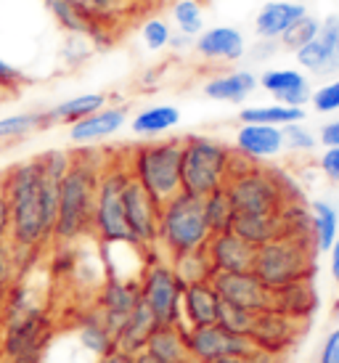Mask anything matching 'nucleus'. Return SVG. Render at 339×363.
<instances>
[{
  "label": "nucleus",
  "instance_id": "nucleus-1",
  "mask_svg": "<svg viewBox=\"0 0 339 363\" xmlns=\"http://www.w3.org/2000/svg\"><path fill=\"white\" fill-rule=\"evenodd\" d=\"M0 183L9 199L11 231L9 247L13 250L19 273L30 268L27 257H35L43 247L50 242V225L45 220L40 196V170L35 157L11 164L9 170L0 172Z\"/></svg>",
  "mask_w": 339,
  "mask_h": 363
},
{
  "label": "nucleus",
  "instance_id": "nucleus-2",
  "mask_svg": "<svg viewBox=\"0 0 339 363\" xmlns=\"http://www.w3.org/2000/svg\"><path fill=\"white\" fill-rule=\"evenodd\" d=\"M106 160L109 157L96 149L72 152V164L59 186V210H56L50 239H56L59 244H72L90 233L96 189H99V178Z\"/></svg>",
  "mask_w": 339,
  "mask_h": 363
},
{
  "label": "nucleus",
  "instance_id": "nucleus-3",
  "mask_svg": "<svg viewBox=\"0 0 339 363\" xmlns=\"http://www.w3.org/2000/svg\"><path fill=\"white\" fill-rule=\"evenodd\" d=\"M236 215H281L287 202H299L302 196L294 183L279 170L260 167L233 152L230 175L226 181Z\"/></svg>",
  "mask_w": 339,
  "mask_h": 363
},
{
  "label": "nucleus",
  "instance_id": "nucleus-4",
  "mask_svg": "<svg viewBox=\"0 0 339 363\" xmlns=\"http://www.w3.org/2000/svg\"><path fill=\"white\" fill-rule=\"evenodd\" d=\"M210 236L212 233L201 210V196L180 191L172 199L162 202L160 223H157V247L162 250L165 260L183 252L204 250Z\"/></svg>",
  "mask_w": 339,
  "mask_h": 363
},
{
  "label": "nucleus",
  "instance_id": "nucleus-5",
  "mask_svg": "<svg viewBox=\"0 0 339 363\" xmlns=\"http://www.w3.org/2000/svg\"><path fill=\"white\" fill-rule=\"evenodd\" d=\"M180 191L207 196L223 189L230 175L233 149L212 135H186L180 138Z\"/></svg>",
  "mask_w": 339,
  "mask_h": 363
},
{
  "label": "nucleus",
  "instance_id": "nucleus-6",
  "mask_svg": "<svg viewBox=\"0 0 339 363\" xmlns=\"http://www.w3.org/2000/svg\"><path fill=\"white\" fill-rule=\"evenodd\" d=\"M316 257L318 252L305 239L276 236L273 242L257 247L252 273L268 286L270 292L284 289L289 284L308 281L316 276Z\"/></svg>",
  "mask_w": 339,
  "mask_h": 363
},
{
  "label": "nucleus",
  "instance_id": "nucleus-7",
  "mask_svg": "<svg viewBox=\"0 0 339 363\" xmlns=\"http://www.w3.org/2000/svg\"><path fill=\"white\" fill-rule=\"evenodd\" d=\"M180 138L151 141L135 146L128 162V172L135 183H140L157 202H167L180 194Z\"/></svg>",
  "mask_w": 339,
  "mask_h": 363
},
{
  "label": "nucleus",
  "instance_id": "nucleus-8",
  "mask_svg": "<svg viewBox=\"0 0 339 363\" xmlns=\"http://www.w3.org/2000/svg\"><path fill=\"white\" fill-rule=\"evenodd\" d=\"M128 181V162L109 157L99 178L96 204H93V228H90V233L101 244H130L125 212H122V191Z\"/></svg>",
  "mask_w": 339,
  "mask_h": 363
},
{
  "label": "nucleus",
  "instance_id": "nucleus-9",
  "mask_svg": "<svg viewBox=\"0 0 339 363\" xmlns=\"http://www.w3.org/2000/svg\"><path fill=\"white\" fill-rule=\"evenodd\" d=\"M50 337L53 321L45 308L0 321V363H43Z\"/></svg>",
  "mask_w": 339,
  "mask_h": 363
},
{
  "label": "nucleus",
  "instance_id": "nucleus-10",
  "mask_svg": "<svg viewBox=\"0 0 339 363\" xmlns=\"http://www.w3.org/2000/svg\"><path fill=\"white\" fill-rule=\"evenodd\" d=\"M138 297L157 323H180L183 284L165 257H154L143 265L138 276Z\"/></svg>",
  "mask_w": 339,
  "mask_h": 363
},
{
  "label": "nucleus",
  "instance_id": "nucleus-11",
  "mask_svg": "<svg viewBox=\"0 0 339 363\" xmlns=\"http://www.w3.org/2000/svg\"><path fill=\"white\" fill-rule=\"evenodd\" d=\"M162 204L151 196L140 183L130 178L122 191V212H125V225L130 233V244L138 250H154L157 247V223H160Z\"/></svg>",
  "mask_w": 339,
  "mask_h": 363
},
{
  "label": "nucleus",
  "instance_id": "nucleus-12",
  "mask_svg": "<svg viewBox=\"0 0 339 363\" xmlns=\"http://www.w3.org/2000/svg\"><path fill=\"white\" fill-rule=\"evenodd\" d=\"M186 334V350H189V361L196 363H215L228 355H252L255 345L250 337H236V334L226 332L220 323L210 326H191L183 329Z\"/></svg>",
  "mask_w": 339,
  "mask_h": 363
},
{
  "label": "nucleus",
  "instance_id": "nucleus-13",
  "mask_svg": "<svg viewBox=\"0 0 339 363\" xmlns=\"http://www.w3.org/2000/svg\"><path fill=\"white\" fill-rule=\"evenodd\" d=\"M212 286H215V292H218L223 303L236 305V308H244V311L252 313L268 311L270 303H273V292L252 271L215 273Z\"/></svg>",
  "mask_w": 339,
  "mask_h": 363
},
{
  "label": "nucleus",
  "instance_id": "nucleus-14",
  "mask_svg": "<svg viewBox=\"0 0 339 363\" xmlns=\"http://www.w3.org/2000/svg\"><path fill=\"white\" fill-rule=\"evenodd\" d=\"M299 337V323L289 315L279 313L276 308H268V311H260L255 315V326L250 332V340L255 345L257 353H268V355H281L289 350L291 345L297 342Z\"/></svg>",
  "mask_w": 339,
  "mask_h": 363
},
{
  "label": "nucleus",
  "instance_id": "nucleus-15",
  "mask_svg": "<svg viewBox=\"0 0 339 363\" xmlns=\"http://www.w3.org/2000/svg\"><path fill=\"white\" fill-rule=\"evenodd\" d=\"M138 281L120 279V276H109L104 281L99 297H96V313L111 332V337L122 329V323L128 321V315L138 305Z\"/></svg>",
  "mask_w": 339,
  "mask_h": 363
},
{
  "label": "nucleus",
  "instance_id": "nucleus-16",
  "mask_svg": "<svg viewBox=\"0 0 339 363\" xmlns=\"http://www.w3.org/2000/svg\"><path fill=\"white\" fill-rule=\"evenodd\" d=\"M337 40H339V16H326L321 21L318 35L302 45L297 53V64L299 69L310 72V74H331V72L339 69V51H337Z\"/></svg>",
  "mask_w": 339,
  "mask_h": 363
},
{
  "label": "nucleus",
  "instance_id": "nucleus-17",
  "mask_svg": "<svg viewBox=\"0 0 339 363\" xmlns=\"http://www.w3.org/2000/svg\"><path fill=\"white\" fill-rule=\"evenodd\" d=\"M204 252H207V260L215 273H244L252 271L257 247L244 242L233 231H223L212 233L210 242L204 244Z\"/></svg>",
  "mask_w": 339,
  "mask_h": 363
},
{
  "label": "nucleus",
  "instance_id": "nucleus-18",
  "mask_svg": "<svg viewBox=\"0 0 339 363\" xmlns=\"http://www.w3.org/2000/svg\"><path fill=\"white\" fill-rule=\"evenodd\" d=\"M233 152L250 162H265L273 160L284 152V133L276 125H252V122H241L236 130V146Z\"/></svg>",
  "mask_w": 339,
  "mask_h": 363
},
{
  "label": "nucleus",
  "instance_id": "nucleus-19",
  "mask_svg": "<svg viewBox=\"0 0 339 363\" xmlns=\"http://www.w3.org/2000/svg\"><path fill=\"white\" fill-rule=\"evenodd\" d=\"M257 88L273 96V101L287 104V106H297L305 109L310 104V80L302 69H268L257 77Z\"/></svg>",
  "mask_w": 339,
  "mask_h": 363
},
{
  "label": "nucleus",
  "instance_id": "nucleus-20",
  "mask_svg": "<svg viewBox=\"0 0 339 363\" xmlns=\"http://www.w3.org/2000/svg\"><path fill=\"white\" fill-rule=\"evenodd\" d=\"M220 305H223V300L218 297L212 281L183 286V297H180V326L191 329V326L218 323Z\"/></svg>",
  "mask_w": 339,
  "mask_h": 363
},
{
  "label": "nucleus",
  "instance_id": "nucleus-21",
  "mask_svg": "<svg viewBox=\"0 0 339 363\" xmlns=\"http://www.w3.org/2000/svg\"><path fill=\"white\" fill-rule=\"evenodd\" d=\"M128 125V109L125 106H104L93 111L88 117L70 125V141L77 146H90L111 138L114 133H120Z\"/></svg>",
  "mask_w": 339,
  "mask_h": 363
},
{
  "label": "nucleus",
  "instance_id": "nucleus-22",
  "mask_svg": "<svg viewBox=\"0 0 339 363\" xmlns=\"http://www.w3.org/2000/svg\"><path fill=\"white\" fill-rule=\"evenodd\" d=\"M194 51L204 61H241L247 53V40L236 27H212L194 38Z\"/></svg>",
  "mask_w": 339,
  "mask_h": 363
},
{
  "label": "nucleus",
  "instance_id": "nucleus-23",
  "mask_svg": "<svg viewBox=\"0 0 339 363\" xmlns=\"http://www.w3.org/2000/svg\"><path fill=\"white\" fill-rule=\"evenodd\" d=\"M308 11L302 3H291V0H270L255 16V32L262 40H281V35L289 30L291 24L305 16Z\"/></svg>",
  "mask_w": 339,
  "mask_h": 363
},
{
  "label": "nucleus",
  "instance_id": "nucleus-24",
  "mask_svg": "<svg viewBox=\"0 0 339 363\" xmlns=\"http://www.w3.org/2000/svg\"><path fill=\"white\" fill-rule=\"evenodd\" d=\"M204 96L212 99V101H223V104H244L252 93L257 91V77L247 69H233V72H223V74H215L204 82Z\"/></svg>",
  "mask_w": 339,
  "mask_h": 363
},
{
  "label": "nucleus",
  "instance_id": "nucleus-25",
  "mask_svg": "<svg viewBox=\"0 0 339 363\" xmlns=\"http://www.w3.org/2000/svg\"><path fill=\"white\" fill-rule=\"evenodd\" d=\"M270 308H276L279 313L294 318L297 323L308 321L310 315L316 313V308H318V294H316L313 279L289 284V286H284V289H276Z\"/></svg>",
  "mask_w": 339,
  "mask_h": 363
},
{
  "label": "nucleus",
  "instance_id": "nucleus-26",
  "mask_svg": "<svg viewBox=\"0 0 339 363\" xmlns=\"http://www.w3.org/2000/svg\"><path fill=\"white\" fill-rule=\"evenodd\" d=\"M143 350L162 363H189L186 334H183L180 323H157Z\"/></svg>",
  "mask_w": 339,
  "mask_h": 363
},
{
  "label": "nucleus",
  "instance_id": "nucleus-27",
  "mask_svg": "<svg viewBox=\"0 0 339 363\" xmlns=\"http://www.w3.org/2000/svg\"><path fill=\"white\" fill-rule=\"evenodd\" d=\"M154 315L146 305L140 303L133 308V313L128 315V321L122 323V329L114 334V347L117 350H125V353H140L143 347H146V340H149V334L154 332Z\"/></svg>",
  "mask_w": 339,
  "mask_h": 363
},
{
  "label": "nucleus",
  "instance_id": "nucleus-28",
  "mask_svg": "<svg viewBox=\"0 0 339 363\" xmlns=\"http://www.w3.org/2000/svg\"><path fill=\"white\" fill-rule=\"evenodd\" d=\"M310 210V244L316 252H329L331 244L339 236V212L326 199H318L308 207Z\"/></svg>",
  "mask_w": 339,
  "mask_h": 363
},
{
  "label": "nucleus",
  "instance_id": "nucleus-29",
  "mask_svg": "<svg viewBox=\"0 0 339 363\" xmlns=\"http://www.w3.org/2000/svg\"><path fill=\"white\" fill-rule=\"evenodd\" d=\"M180 125V109L172 104H154L140 109L133 120H130V130L140 135V138H154L162 133H170L172 128Z\"/></svg>",
  "mask_w": 339,
  "mask_h": 363
},
{
  "label": "nucleus",
  "instance_id": "nucleus-30",
  "mask_svg": "<svg viewBox=\"0 0 339 363\" xmlns=\"http://www.w3.org/2000/svg\"><path fill=\"white\" fill-rule=\"evenodd\" d=\"M230 231L241 236L244 242H250L252 247H262L281 236V220L279 215H236Z\"/></svg>",
  "mask_w": 339,
  "mask_h": 363
},
{
  "label": "nucleus",
  "instance_id": "nucleus-31",
  "mask_svg": "<svg viewBox=\"0 0 339 363\" xmlns=\"http://www.w3.org/2000/svg\"><path fill=\"white\" fill-rule=\"evenodd\" d=\"M104 106H106V96L104 93H82V96H74V99L56 104L53 109L45 111V117H48V125H59V122L74 125L77 120L104 109Z\"/></svg>",
  "mask_w": 339,
  "mask_h": 363
},
{
  "label": "nucleus",
  "instance_id": "nucleus-32",
  "mask_svg": "<svg viewBox=\"0 0 339 363\" xmlns=\"http://www.w3.org/2000/svg\"><path fill=\"white\" fill-rule=\"evenodd\" d=\"M239 120L252 122V125H276V128H284V125L305 120V109L273 101V104H262V106H247V109H241Z\"/></svg>",
  "mask_w": 339,
  "mask_h": 363
},
{
  "label": "nucleus",
  "instance_id": "nucleus-33",
  "mask_svg": "<svg viewBox=\"0 0 339 363\" xmlns=\"http://www.w3.org/2000/svg\"><path fill=\"white\" fill-rule=\"evenodd\" d=\"M201 210H204V220H207L210 233L230 231L233 218H236V210H233V202H230L226 186H223V189H215V191L207 194V196H201Z\"/></svg>",
  "mask_w": 339,
  "mask_h": 363
},
{
  "label": "nucleus",
  "instance_id": "nucleus-34",
  "mask_svg": "<svg viewBox=\"0 0 339 363\" xmlns=\"http://www.w3.org/2000/svg\"><path fill=\"white\" fill-rule=\"evenodd\" d=\"M167 262L172 265V271H175V276L180 279L183 286L212 281V276H215V271H212V265H210V260H207V252H204V250L175 255V257H170Z\"/></svg>",
  "mask_w": 339,
  "mask_h": 363
},
{
  "label": "nucleus",
  "instance_id": "nucleus-35",
  "mask_svg": "<svg viewBox=\"0 0 339 363\" xmlns=\"http://www.w3.org/2000/svg\"><path fill=\"white\" fill-rule=\"evenodd\" d=\"M77 342H80L85 353L96 355V361H99L101 355H106L114 347V337L104 326L99 313H90L88 318H82V323L77 326Z\"/></svg>",
  "mask_w": 339,
  "mask_h": 363
},
{
  "label": "nucleus",
  "instance_id": "nucleus-36",
  "mask_svg": "<svg viewBox=\"0 0 339 363\" xmlns=\"http://www.w3.org/2000/svg\"><path fill=\"white\" fill-rule=\"evenodd\" d=\"M50 128L45 111H21V114H11L0 120V143L21 141L32 133Z\"/></svg>",
  "mask_w": 339,
  "mask_h": 363
},
{
  "label": "nucleus",
  "instance_id": "nucleus-37",
  "mask_svg": "<svg viewBox=\"0 0 339 363\" xmlns=\"http://www.w3.org/2000/svg\"><path fill=\"white\" fill-rule=\"evenodd\" d=\"M170 16H172L178 35H186L194 40L204 32V6H201V0H172Z\"/></svg>",
  "mask_w": 339,
  "mask_h": 363
},
{
  "label": "nucleus",
  "instance_id": "nucleus-38",
  "mask_svg": "<svg viewBox=\"0 0 339 363\" xmlns=\"http://www.w3.org/2000/svg\"><path fill=\"white\" fill-rule=\"evenodd\" d=\"M48 11L53 13V19L59 21L64 30L74 32V35H88V38H104L106 30H99L96 24H90L85 16H82L77 6L70 3V0H45Z\"/></svg>",
  "mask_w": 339,
  "mask_h": 363
},
{
  "label": "nucleus",
  "instance_id": "nucleus-39",
  "mask_svg": "<svg viewBox=\"0 0 339 363\" xmlns=\"http://www.w3.org/2000/svg\"><path fill=\"white\" fill-rule=\"evenodd\" d=\"M318 30H321V19L305 13V16H299L289 30L281 35V45L289 48V51H299L302 45H308V43L318 35Z\"/></svg>",
  "mask_w": 339,
  "mask_h": 363
},
{
  "label": "nucleus",
  "instance_id": "nucleus-40",
  "mask_svg": "<svg viewBox=\"0 0 339 363\" xmlns=\"http://www.w3.org/2000/svg\"><path fill=\"white\" fill-rule=\"evenodd\" d=\"M255 315H257V313L223 303L220 305V313H218V323L226 329V332L236 334V337H250L252 326H255Z\"/></svg>",
  "mask_w": 339,
  "mask_h": 363
},
{
  "label": "nucleus",
  "instance_id": "nucleus-41",
  "mask_svg": "<svg viewBox=\"0 0 339 363\" xmlns=\"http://www.w3.org/2000/svg\"><path fill=\"white\" fill-rule=\"evenodd\" d=\"M140 38H143V45H146L149 51H162V48H167L170 45L172 27H170L165 19H160V16H151V19L143 21Z\"/></svg>",
  "mask_w": 339,
  "mask_h": 363
},
{
  "label": "nucleus",
  "instance_id": "nucleus-42",
  "mask_svg": "<svg viewBox=\"0 0 339 363\" xmlns=\"http://www.w3.org/2000/svg\"><path fill=\"white\" fill-rule=\"evenodd\" d=\"M281 133H284V149H291V152H297V154L299 152H313V149H316V143H318L316 133L308 130L302 122L284 125Z\"/></svg>",
  "mask_w": 339,
  "mask_h": 363
},
{
  "label": "nucleus",
  "instance_id": "nucleus-43",
  "mask_svg": "<svg viewBox=\"0 0 339 363\" xmlns=\"http://www.w3.org/2000/svg\"><path fill=\"white\" fill-rule=\"evenodd\" d=\"M310 104L318 114H334L339 111V77L321 85L318 91L310 93Z\"/></svg>",
  "mask_w": 339,
  "mask_h": 363
},
{
  "label": "nucleus",
  "instance_id": "nucleus-44",
  "mask_svg": "<svg viewBox=\"0 0 339 363\" xmlns=\"http://www.w3.org/2000/svg\"><path fill=\"white\" fill-rule=\"evenodd\" d=\"M19 276V265H16V257H13V250L9 244H0V308L9 297L11 284L16 281Z\"/></svg>",
  "mask_w": 339,
  "mask_h": 363
},
{
  "label": "nucleus",
  "instance_id": "nucleus-45",
  "mask_svg": "<svg viewBox=\"0 0 339 363\" xmlns=\"http://www.w3.org/2000/svg\"><path fill=\"white\" fill-rule=\"evenodd\" d=\"M318 167L331 183H339V146H331V149L321 154Z\"/></svg>",
  "mask_w": 339,
  "mask_h": 363
},
{
  "label": "nucleus",
  "instance_id": "nucleus-46",
  "mask_svg": "<svg viewBox=\"0 0 339 363\" xmlns=\"http://www.w3.org/2000/svg\"><path fill=\"white\" fill-rule=\"evenodd\" d=\"M318 363H339V326L326 334V340L321 345Z\"/></svg>",
  "mask_w": 339,
  "mask_h": 363
},
{
  "label": "nucleus",
  "instance_id": "nucleus-47",
  "mask_svg": "<svg viewBox=\"0 0 339 363\" xmlns=\"http://www.w3.org/2000/svg\"><path fill=\"white\" fill-rule=\"evenodd\" d=\"M9 231H11V212H9V199L0 183V244H9Z\"/></svg>",
  "mask_w": 339,
  "mask_h": 363
},
{
  "label": "nucleus",
  "instance_id": "nucleus-48",
  "mask_svg": "<svg viewBox=\"0 0 339 363\" xmlns=\"http://www.w3.org/2000/svg\"><path fill=\"white\" fill-rule=\"evenodd\" d=\"M16 85H21V72L0 59V88H16Z\"/></svg>",
  "mask_w": 339,
  "mask_h": 363
},
{
  "label": "nucleus",
  "instance_id": "nucleus-49",
  "mask_svg": "<svg viewBox=\"0 0 339 363\" xmlns=\"http://www.w3.org/2000/svg\"><path fill=\"white\" fill-rule=\"evenodd\" d=\"M318 141L323 143L326 149H331V146H339V117H337V120L326 122V125L321 128Z\"/></svg>",
  "mask_w": 339,
  "mask_h": 363
},
{
  "label": "nucleus",
  "instance_id": "nucleus-50",
  "mask_svg": "<svg viewBox=\"0 0 339 363\" xmlns=\"http://www.w3.org/2000/svg\"><path fill=\"white\" fill-rule=\"evenodd\" d=\"M96 363H135V355L133 353H125V350H117V347H111L106 355H101Z\"/></svg>",
  "mask_w": 339,
  "mask_h": 363
},
{
  "label": "nucleus",
  "instance_id": "nucleus-51",
  "mask_svg": "<svg viewBox=\"0 0 339 363\" xmlns=\"http://www.w3.org/2000/svg\"><path fill=\"white\" fill-rule=\"evenodd\" d=\"M329 271H331V279L339 284V236L329 250Z\"/></svg>",
  "mask_w": 339,
  "mask_h": 363
},
{
  "label": "nucleus",
  "instance_id": "nucleus-52",
  "mask_svg": "<svg viewBox=\"0 0 339 363\" xmlns=\"http://www.w3.org/2000/svg\"><path fill=\"white\" fill-rule=\"evenodd\" d=\"M189 45H191V38H186V35H172L167 48H189Z\"/></svg>",
  "mask_w": 339,
  "mask_h": 363
},
{
  "label": "nucleus",
  "instance_id": "nucleus-53",
  "mask_svg": "<svg viewBox=\"0 0 339 363\" xmlns=\"http://www.w3.org/2000/svg\"><path fill=\"white\" fill-rule=\"evenodd\" d=\"M215 363H252V355H228V358H220Z\"/></svg>",
  "mask_w": 339,
  "mask_h": 363
},
{
  "label": "nucleus",
  "instance_id": "nucleus-54",
  "mask_svg": "<svg viewBox=\"0 0 339 363\" xmlns=\"http://www.w3.org/2000/svg\"><path fill=\"white\" fill-rule=\"evenodd\" d=\"M135 363H162V361H157V358L149 355L146 350H140V353H135Z\"/></svg>",
  "mask_w": 339,
  "mask_h": 363
},
{
  "label": "nucleus",
  "instance_id": "nucleus-55",
  "mask_svg": "<svg viewBox=\"0 0 339 363\" xmlns=\"http://www.w3.org/2000/svg\"><path fill=\"white\" fill-rule=\"evenodd\" d=\"M337 51H339V40H337Z\"/></svg>",
  "mask_w": 339,
  "mask_h": 363
},
{
  "label": "nucleus",
  "instance_id": "nucleus-56",
  "mask_svg": "<svg viewBox=\"0 0 339 363\" xmlns=\"http://www.w3.org/2000/svg\"><path fill=\"white\" fill-rule=\"evenodd\" d=\"M189 363H196V361H189Z\"/></svg>",
  "mask_w": 339,
  "mask_h": 363
},
{
  "label": "nucleus",
  "instance_id": "nucleus-57",
  "mask_svg": "<svg viewBox=\"0 0 339 363\" xmlns=\"http://www.w3.org/2000/svg\"><path fill=\"white\" fill-rule=\"evenodd\" d=\"M125 3H130V0H125Z\"/></svg>",
  "mask_w": 339,
  "mask_h": 363
}]
</instances>
